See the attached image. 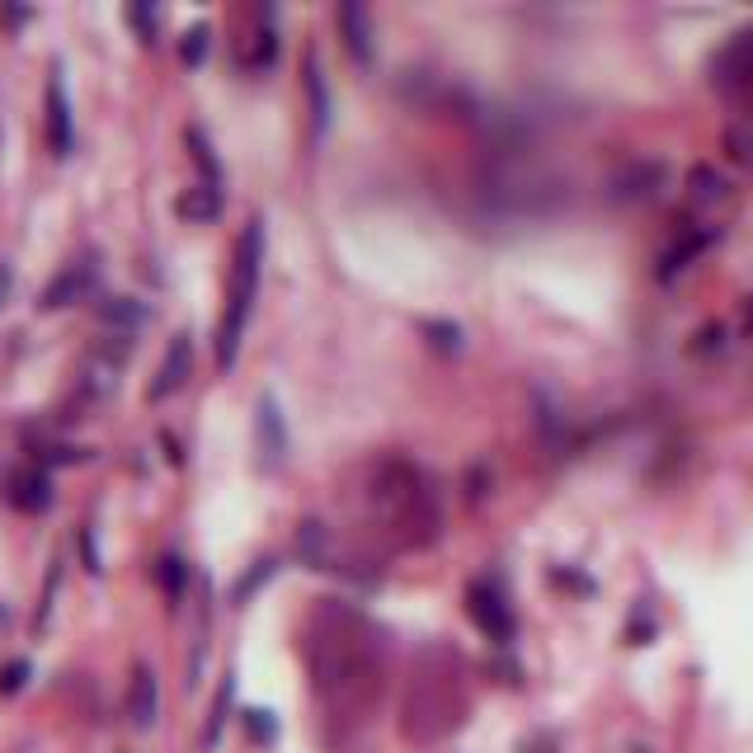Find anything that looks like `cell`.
<instances>
[{"mask_svg":"<svg viewBox=\"0 0 753 753\" xmlns=\"http://www.w3.org/2000/svg\"><path fill=\"white\" fill-rule=\"evenodd\" d=\"M373 500L387 509L391 528L405 537V542H434L438 528H443V509H438L434 480L410 462H381L373 476Z\"/></svg>","mask_w":753,"mask_h":753,"instance_id":"1","label":"cell"},{"mask_svg":"<svg viewBox=\"0 0 753 753\" xmlns=\"http://www.w3.org/2000/svg\"><path fill=\"white\" fill-rule=\"evenodd\" d=\"M260 268H264V222L254 217L246 231H240L236 268H231V297H226V316L217 325V367L222 373L236 363V353H240V335H246L254 292H260Z\"/></svg>","mask_w":753,"mask_h":753,"instance_id":"2","label":"cell"},{"mask_svg":"<svg viewBox=\"0 0 753 753\" xmlns=\"http://www.w3.org/2000/svg\"><path fill=\"white\" fill-rule=\"evenodd\" d=\"M664 179H669V165L664 161H631L607 179V198L613 203H650L664 189Z\"/></svg>","mask_w":753,"mask_h":753,"instance_id":"3","label":"cell"},{"mask_svg":"<svg viewBox=\"0 0 753 753\" xmlns=\"http://www.w3.org/2000/svg\"><path fill=\"white\" fill-rule=\"evenodd\" d=\"M466 613H472V622L480 631L490 636V641H509L514 636V613H509L504 593L490 585V579H480V585H472V593H466Z\"/></svg>","mask_w":753,"mask_h":753,"instance_id":"4","label":"cell"},{"mask_svg":"<svg viewBox=\"0 0 753 753\" xmlns=\"http://www.w3.org/2000/svg\"><path fill=\"white\" fill-rule=\"evenodd\" d=\"M254 443H260V462L268 472H278L283 462H288V424H283V410L274 396H260V405H254Z\"/></svg>","mask_w":753,"mask_h":753,"instance_id":"5","label":"cell"},{"mask_svg":"<svg viewBox=\"0 0 753 753\" xmlns=\"http://www.w3.org/2000/svg\"><path fill=\"white\" fill-rule=\"evenodd\" d=\"M716 80L726 85V90H753V28H744V34H735L726 48L716 52Z\"/></svg>","mask_w":753,"mask_h":753,"instance_id":"6","label":"cell"},{"mask_svg":"<svg viewBox=\"0 0 753 753\" xmlns=\"http://www.w3.org/2000/svg\"><path fill=\"white\" fill-rule=\"evenodd\" d=\"M339 34H344V48L359 66H373L377 42H373V14H367L363 0H344L339 5Z\"/></svg>","mask_w":753,"mask_h":753,"instance_id":"7","label":"cell"},{"mask_svg":"<svg viewBox=\"0 0 753 753\" xmlns=\"http://www.w3.org/2000/svg\"><path fill=\"white\" fill-rule=\"evenodd\" d=\"M193 373V344H189V335H175L170 339V349H165V363H161V373H155V381L147 387L151 401H170L184 381H189Z\"/></svg>","mask_w":753,"mask_h":753,"instance_id":"8","label":"cell"},{"mask_svg":"<svg viewBox=\"0 0 753 753\" xmlns=\"http://www.w3.org/2000/svg\"><path fill=\"white\" fill-rule=\"evenodd\" d=\"M48 147H52V155L76 151V123H71V99H66L62 71H52V80H48Z\"/></svg>","mask_w":753,"mask_h":753,"instance_id":"9","label":"cell"},{"mask_svg":"<svg viewBox=\"0 0 753 753\" xmlns=\"http://www.w3.org/2000/svg\"><path fill=\"white\" fill-rule=\"evenodd\" d=\"M95 288V264L80 260V264H66L62 274L48 283V292H42V311H62L71 302H80V297H90Z\"/></svg>","mask_w":753,"mask_h":753,"instance_id":"10","label":"cell"},{"mask_svg":"<svg viewBox=\"0 0 753 753\" xmlns=\"http://www.w3.org/2000/svg\"><path fill=\"white\" fill-rule=\"evenodd\" d=\"M155 716H161V688H155V674L147 664H137L133 688H127V720H133L137 730H151Z\"/></svg>","mask_w":753,"mask_h":753,"instance_id":"11","label":"cell"},{"mask_svg":"<svg viewBox=\"0 0 753 753\" xmlns=\"http://www.w3.org/2000/svg\"><path fill=\"white\" fill-rule=\"evenodd\" d=\"M99 321L113 325V330H141L151 321V306L137 302V297H99Z\"/></svg>","mask_w":753,"mask_h":753,"instance_id":"12","label":"cell"},{"mask_svg":"<svg viewBox=\"0 0 753 753\" xmlns=\"http://www.w3.org/2000/svg\"><path fill=\"white\" fill-rule=\"evenodd\" d=\"M712 240H716V231H692V236L678 240V246L664 250V254H660V283H674V278L683 274V268H688L692 260H698V254H702L706 246H712Z\"/></svg>","mask_w":753,"mask_h":753,"instance_id":"13","label":"cell"},{"mask_svg":"<svg viewBox=\"0 0 753 753\" xmlns=\"http://www.w3.org/2000/svg\"><path fill=\"white\" fill-rule=\"evenodd\" d=\"M10 500L20 504L24 514H42V509L52 504V480H48V472H24V476H14Z\"/></svg>","mask_w":753,"mask_h":753,"instance_id":"14","label":"cell"},{"mask_svg":"<svg viewBox=\"0 0 753 753\" xmlns=\"http://www.w3.org/2000/svg\"><path fill=\"white\" fill-rule=\"evenodd\" d=\"M306 99H311V133L325 137V127H330V90H325L316 52H306Z\"/></svg>","mask_w":753,"mask_h":753,"instance_id":"15","label":"cell"},{"mask_svg":"<svg viewBox=\"0 0 753 753\" xmlns=\"http://www.w3.org/2000/svg\"><path fill=\"white\" fill-rule=\"evenodd\" d=\"M175 212H179V217H189V222H212L222 212V189H212V184H193V189L179 193Z\"/></svg>","mask_w":753,"mask_h":753,"instance_id":"16","label":"cell"},{"mask_svg":"<svg viewBox=\"0 0 753 753\" xmlns=\"http://www.w3.org/2000/svg\"><path fill=\"white\" fill-rule=\"evenodd\" d=\"M532 410H537V429H542V443L547 448H565V415H561V405L551 401L547 391H532Z\"/></svg>","mask_w":753,"mask_h":753,"instance_id":"17","label":"cell"},{"mask_svg":"<svg viewBox=\"0 0 753 753\" xmlns=\"http://www.w3.org/2000/svg\"><path fill=\"white\" fill-rule=\"evenodd\" d=\"M688 189H692V198L698 203H726L730 198V184H726V175L720 170H712V165H698L688 175Z\"/></svg>","mask_w":753,"mask_h":753,"instance_id":"18","label":"cell"},{"mask_svg":"<svg viewBox=\"0 0 753 753\" xmlns=\"http://www.w3.org/2000/svg\"><path fill=\"white\" fill-rule=\"evenodd\" d=\"M184 141H189V151H193V165L203 170V184L222 189V165H217V151H212V141L203 137V127H189V133H184Z\"/></svg>","mask_w":753,"mask_h":753,"instance_id":"19","label":"cell"},{"mask_svg":"<svg viewBox=\"0 0 753 753\" xmlns=\"http://www.w3.org/2000/svg\"><path fill=\"white\" fill-rule=\"evenodd\" d=\"M424 339L443 353V359H457V353L466 349V335H462V325H452V321H424Z\"/></svg>","mask_w":753,"mask_h":753,"instance_id":"20","label":"cell"},{"mask_svg":"<svg viewBox=\"0 0 753 753\" xmlns=\"http://www.w3.org/2000/svg\"><path fill=\"white\" fill-rule=\"evenodd\" d=\"M155 579H161V589L170 593V599H184V589H189V565H184L179 556H165L161 565H155Z\"/></svg>","mask_w":753,"mask_h":753,"instance_id":"21","label":"cell"},{"mask_svg":"<svg viewBox=\"0 0 753 753\" xmlns=\"http://www.w3.org/2000/svg\"><path fill=\"white\" fill-rule=\"evenodd\" d=\"M208 48H212V28H208V24H193L189 34H184V42H179V57H184V66H203Z\"/></svg>","mask_w":753,"mask_h":753,"instance_id":"22","label":"cell"},{"mask_svg":"<svg viewBox=\"0 0 753 753\" xmlns=\"http://www.w3.org/2000/svg\"><path fill=\"white\" fill-rule=\"evenodd\" d=\"M726 147L744 170H753V123H730L726 127Z\"/></svg>","mask_w":753,"mask_h":753,"instance_id":"23","label":"cell"},{"mask_svg":"<svg viewBox=\"0 0 753 753\" xmlns=\"http://www.w3.org/2000/svg\"><path fill=\"white\" fill-rule=\"evenodd\" d=\"M274 570H278V565H274V561H260V565H254V570H250V575H240V585L231 589V599H236V603H246V599H250V593H254V589H260V585H268V579H274Z\"/></svg>","mask_w":753,"mask_h":753,"instance_id":"24","label":"cell"},{"mask_svg":"<svg viewBox=\"0 0 753 753\" xmlns=\"http://www.w3.org/2000/svg\"><path fill=\"white\" fill-rule=\"evenodd\" d=\"M246 730H250V740H260V744H274V735H278V720H274V712H264V706H254V712H246Z\"/></svg>","mask_w":753,"mask_h":753,"instance_id":"25","label":"cell"},{"mask_svg":"<svg viewBox=\"0 0 753 753\" xmlns=\"http://www.w3.org/2000/svg\"><path fill=\"white\" fill-rule=\"evenodd\" d=\"M231 692H236V683H231V674H226V683H222V692H217V712H212L208 735H203L208 744H217V740H222V720H226V712H231Z\"/></svg>","mask_w":753,"mask_h":753,"instance_id":"26","label":"cell"},{"mask_svg":"<svg viewBox=\"0 0 753 753\" xmlns=\"http://www.w3.org/2000/svg\"><path fill=\"white\" fill-rule=\"evenodd\" d=\"M127 24L137 28V38H141V42H155V5H147V0L127 5Z\"/></svg>","mask_w":753,"mask_h":753,"instance_id":"27","label":"cell"},{"mask_svg":"<svg viewBox=\"0 0 753 753\" xmlns=\"http://www.w3.org/2000/svg\"><path fill=\"white\" fill-rule=\"evenodd\" d=\"M321 542H325V528L321 523H302V537H297V547H302V556L311 561V570H321Z\"/></svg>","mask_w":753,"mask_h":753,"instance_id":"28","label":"cell"},{"mask_svg":"<svg viewBox=\"0 0 753 753\" xmlns=\"http://www.w3.org/2000/svg\"><path fill=\"white\" fill-rule=\"evenodd\" d=\"M486 494H490V466L480 462L466 472V500H486Z\"/></svg>","mask_w":753,"mask_h":753,"instance_id":"29","label":"cell"},{"mask_svg":"<svg viewBox=\"0 0 753 753\" xmlns=\"http://www.w3.org/2000/svg\"><path fill=\"white\" fill-rule=\"evenodd\" d=\"M650 636H655V622L645 617V607H636V617H631V627H627V641L631 645H645Z\"/></svg>","mask_w":753,"mask_h":753,"instance_id":"30","label":"cell"},{"mask_svg":"<svg viewBox=\"0 0 753 753\" xmlns=\"http://www.w3.org/2000/svg\"><path fill=\"white\" fill-rule=\"evenodd\" d=\"M80 556H85V570H90V575L104 570V565H99V551H95V532L90 528L80 532Z\"/></svg>","mask_w":753,"mask_h":753,"instance_id":"31","label":"cell"},{"mask_svg":"<svg viewBox=\"0 0 753 753\" xmlns=\"http://www.w3.org/2000/svg\"><path fill=\"white\" fill-rule=\"evenodd\" d=\"M24 678H28V664H10V669L0 674V692H20Z\"/></svg>","mask_w":753,"mask_h":753,"instance_id":"32","label":"cell"},{"mask_svg":"<svg viewBox=\"0 0 753 753\" xmlns=\"http://www.w3.org/2000/svg\"><path fill=\"white\" fill-rule=\"evenodd\" d=\"M523 753H556V740H551V735H532V740L523 744Z\"/></svg>","mask_w":753,"mask_h":753,"instance_id":"33","label":"cell"},{"mask_svg":"<svg viewBox=\"0 0 753 753\" xmlns=\"http://www.w3.org/2000/svg\"><path fill=\"white\" fill-rule=\"evenodd\" d=\"M0 20H5V24H28V20H34V10H20V5H5V10H0Z\"/></svg>","mask_w":753,"mask_h":753,"instance_id":"34","label":"cell"},{"mask_svg":"<svg viewBox=\"0 0 753 753\" xmlns=\"http://www.w3.org/2000/svg\"><path fill=\"white\" fill-rule=\"evenodd\" d=\"M10 288H14V274H10V264L0 260V306L10 302Z\"/></svg>","mask_w":753,"mask_h":753,"instance_id":"35","label":"cell"}]
</instances>
